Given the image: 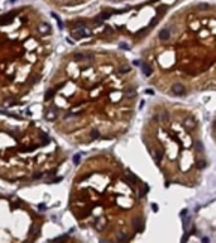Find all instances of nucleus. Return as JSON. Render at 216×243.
I'll return each instance as SVG.
<instances>
[{"mask_svg":"<svg viewBox=\"0 0 216 243\" xmlns=\"http://www.w3.org/2000/svg\"><path fill=\"white\" fill-rule=\"evenodd\" d=\"M186 213H187V210H182V213H181V215H185Z\"/></svg>","mask_w":216,"mask_h":243,"instance_id":"nucleus-39","label":"nucleus"},{"mask_svg":"<svg viewBox=\"0 0 216 243\" xmlns=\"http://www.w3.org/2000/svg\"><path fill=\"white\" fill-rule=\"evenodd\" d=\"M42 175H43L42 172H37V174H34V175H33V178H41V177H42Z\"/></svg>","mask_w":216,"mask_h":243,"instance_id":"nucleus-27","label":"nucleus"},{"mask_svg":"<svg viewBox=\"0 0 216 243\" xmlns=\"http://www.w3.org/2000/svg\"><path fill=\"white\" fill-rule=\"evenodd\" d=\"M172 91L174 95H183L185 94V86L180 82H176L172 85Z\"/></svg>","mask_w":216,"mask_h":243,"instance_id":"nucleus-2","label":"nucleus"},{"mask_svg":"<svg viewBox=\"0 0 216 243\" xmlns=\"http://www.w3.org/2000/svg\"><path fill=\"white\" fill-rule=\"evenodd\" d=\"M85 58H86V56L82 54V53H75V54H73V60H75V61H82V60H85Z\"/></svg>","mask_w":216,"mask_h":243,"instance_id":"nucleus-15","label":"nucleus"},{"mask_svg":"<svg viewBox=\"0 0 216 243\" xmlns=\"http://www.w3.org/2000/svg\"><path fill=\"white\" fill-rule=\"evenodd\" d=\"M154 24H157V18H153V19H152V22L149 23V26H150V27H153Z\"/></svg>","mask_w":216,"mask_h":243,"instance_id":"nucleus-29","label":"nucleus"},{"mask_svg":"<svg viewBox=\"0 0 216 243\" xmlns=\"http://www.w3.org/2000/svg\"><path fill=\"white\" fill-rule=\"evenodd\" d=\"M119 47H120V48H123V50H130V46H129V44H126V43H120V44H119Z\"/></svg>","mask_w":216,"mask_h":243,"instance_id":"nucleus-26","label":"nucleus"},{"mask_svg":"<svg viewBox=\"0 0 216 243\" xmlns=\"http://www.w3.org/2000/svg\"><path fill=\"white\" fill-rule=\"evenodd\" d=\"M73 162H75L76 165H77V164H80V154H78V153L73 156Z\"/></svg>","mask_w":216,"mask_h":243,"instance_id":"nucleus-25","label":"nucleus"},{"mask_svg":"<svg viewBox=\"0 0 216 243\" xmlns=\"http://www.w3.org/2000/svg\"><path fill=\"white\" fill-rule=\"evenodd\" d=\"M125 96H126V98H129V99L135 98V96H136V91H135L134 89H129L128 91H125Z\"/></svg>","mask_w":216,"mask_h":243,"instance_id":"nucleus-11","label":"nucleus"},{"mask_svg":"<svg viewBox=\"0 0 216 243\" xmlns=\"http://www.w3.org/2000/svg\"><path fill=\"white\" fill-rule=\"evenodd\" d=\"M104 226H105V220H103V219H97L96 223H95V227H96L97 230H103Z\"/></svg>","mask_w":216,"mask_h":243,"instance_id":"nucleus-9","label":"nucleus"},{"mask_svg":"<svg viewBox=\"0 0 216 243\" xmlns=\"http://www.w3.org/2000/svg\"><path fill=\"white\" fill-rule=\"evenodd\" d=\"M133 65H134V66H139V65H140V62L135 60V61H133Z\"/></svg>","mask_w":216,"mask_h":243,"instance_id":"nucleus-34","label":"nucleus"},{"mask_svg":"<svg viewBox=\"0 0 216 243\" xmlns=\"http://www.w3.org/2000/svg\"><path fill=\"white\" fill-rule=\"evenodd\" d=\"M196 166H197V168H200V170H202V168H205L206 167V161H204V160H201V161H199L197 164H196Z\"/></svg>","mask_w":216,"mask_h":243,"instance_id":"nucleus-19","label":"nucleus"},{"mask_svg":"<svg viewBox=\"0 0 216 243\" xmlns=\"http://www.w3.org/2000/svg\"><path fill=\"white\" fill-rule=\"evenodd\" d=\"M53 95H54V90L49 89V90L46 92V95H44V100H49V99H52V98H53Z\"/></svg>","mask_w":216,"mask_h":243,"instance_id":"nucleus-16","label":"nucleus"},{"mask_svg":"<svg viewBox=\"0 0 216 243\" xmlns=\"http://www.w3.org/2000/svg\"><path fill=\"white\" fill-rule=\"evenodd\" d=\"M41 138H42V140H43V143H44V144H48V142H49V140H48L47 134H43V133H42V134H41Z\"/></svg>","mask_w":216,"mask_h":243,"instance_id":"nucleus-22","label":"nucleus"},{"mask_svg":"<svg viewBox=\"0 0 216 243\" xmlns=\"http://www.w3.org/2000/svg\"><path fill=\"white\" fill-rule=\"evenodd\" d=\"M195 148H196V151L197 152H204V144H202V142H196V144H195Z\"/></svg>","mask_w":216,"mask_h":243,"instance_id":"nucleus-14","label":"nucleus"},{"mask_svg":"<svg viewBox=\"0 0 216 243\" xmlns=\"http://www.w3.org/2000/svg\"><path fill=\"white\" fill-rule=\"evenodd\" d=\"M72 36H73L76 39H80V38H82V37L90 36V32L86 29V27H81V28H76V30L72 32Z\"/></svg>","mask_w":216,"mask_h":243,"instance_id":"nucleus-1","label":"nucleus"},{"mask_svg":"<svg viewBox=\"0 0 216 243\" xmlns=\"http://www.w3.org/2000/svg\"><path fill=\"white\" fill-rule=\"evenodd\" d=\"M202 242H204V243H207V242H209V238H202Z\"/></svg>","mask_w":216,"mask_h":243,"instance_id":"nucleus-36","label":"nucleus"},{"mask_svg":"<svg viewBox=\"0 0 216 243\" xmlns=\"http://www.w3.org/2000/svg\"><path fill=\"white\" fill-rule=\"evenodd\" d=\"M38 233H39V226H37V224L32 226V228H30V234H32V236H35V234H38Z\"/></svg>","mask_w":216,"mask_h":243,"instance_id":"nucleus-17","label":"nucleus"},{"mask_svg":"<svg viewBox=\"0 0 216 243\" xmlns=\"http://www.w3.org/2000/svg\"><path fill=\"white\" fill-rule=\"evenodd\" d=\"M38 78H39L38 76H32V77H30V82H32V84L35 82V80H38Z\"/></svg>","mask_w":216,"mask_h":243,"instance_id":"nucleus-31","label":"nucleus"},{"mask_svg":"<svg viewBox=\"0 0 216 243\" xmlns=\"http://www.w3.org/2000/svg\"><path fill=\"white\" fill-rule=\"evenodd\" d=\"M119 71H120L121 74H126V72L130 71V66H129V65H123V66L119 68Z\"/></svg>","mask_w":216,"mask_h":243,"instance_id":"nucleus-18","label":"nucleus"},{"mask_svg":"<svg viewBox=\"0 0 216 243\" xmlns=\"http://www.w3.org/2000/svg\"><path fill=\"white\" fill-rule=\"evenodd\" d=\"M63 239H65V236H62V237H57V238H54L53 240L57 242V240H63Z\"/></svg>","mask_w":216,"mask_h":243,"instance_id":"nucleus-33","label":"nucleus"},{"mask_svg":"<svg viewBox=\"0 0 216 243\" xmlns=\"http://www.w3.org/2000/svg\"><path fill=\"white\" fill-rule=\"evenodd\" d=\"M38 208L41 209V210H46V205H43V204H41V205H39Z\"/></svg>","mask_w":216,"mask_h":243,"instance_id":"nucleus-35","label":"nucleus"},{"mask_svg":"<svg viewBox=\"0 0 216 243\" xmlns=\"http://www.w3.org/2000/svg\"><path fill=\"white\" fill-rule=\"evenodd\" d=\"M143 105H144V101H142V103H140V105H139V108L142 109V108H143Z\"/></svg>","mask_w":216,"mask_h":243,"instance_id":"nucleus-38","label":"nucleus"},{"mask_svg":"<svg viewBox=\"0 0 216 243\" xmlns=\"http://www.w3.org/2000/svg\"><path fill=\"white\" fill-rule=\"evenodd\" d=\"M153 119L154 120H158V115H153Z\"/></svg>","mask_w":216,"mask_h":243,"instance_id":"nucleus-37","label":"nucleus"},{"mask_svg":"<svg viewBox=\"0 0 216 243\" xmlns=\"http://www.w3.org/2000/svg\"><path fill=\"white\" fill-rule=\"evenodd\" d=\"M164 9H167V6H166V5L159 6V8H158V13H163V12H164Z\"/></svg>","mask_w":216,"mask_h":243,"instance_id":"nucleus-28","label":"nucleus"},{"mask_svg":"<svg viewBox=\"0 0 216 243\" xmlns=\"http://www.w3.org/2000/svg\"><path fill=\"white\" fill-rule=\"evenodd\" d=\"M152 67L148 65V64H144L143 65V74L145 75V76H149V75H152Z\"/></svg>","mask_w":216,"mask_h":243,"instance_id":"nucleus-10","label":"nucleus"},{"mask_svg":"<svg viewBox=\"0 0 216 243\" xmlns=\"http://www.w3.org/2000/svg\"><path fill=\"white\" fill-rule=\"evenodd\" d=\"M110 2H115V0H110Z\"/></svg>","mask_w":216,"mask_h":243,"instance_id":"nucleus-40","label":"nucleus"},{"mask_svg":"<svg viewBox=\"0 0 216 243\" xmlns=\"http://www.w3.org/2000/svg\"><path fill=\"white\" fill-rule=\"evenodd\" d=\"M44 118H46L47 120H54V119L57 118V112H56L54 109H51V110H48V112L46 113Z\"/></svg>","mask_w":216,"mask_h":243,"instance_id":"nucleus-6","label":"nucleus"},{"mask_svg":"<svg viewBox=\"0 0 216 243\" xmlns=\"http://www.w3.org/2000/svg\"><path fill=\"white\" fill-rule=\"evenodd\" d=\"M99 136H100V133L97 132V130H92V132H91V138H92V139L99 138Z\"/></svg>","mask_w":216,"mask_h":243,"instance_id":"nucleus-21","label":"nucleus"},{"mask_svg":"<svg viewBox=\"0 0 216 243\" xmlns=\"http://www.w3.org/2000/svg\"><path fill=\"white\" fill-rule=\"evenodd\" d=\"M14 15H15V13H9V14L4 15L1 18V22H0V24H9L11 22V19L14 18Z\"/></svg>","mask_w":216,"mask_h":243,"instance_id":"nucleus-5","label":"nucleus"},{"mask_svg":"<svg viewBox=\"0 0 216 243\" xmlns=\"http://www.w3.org/2000/svg\"><path fill=\"white\" fill-rule=\"evenodd\" d=\"M145 94H148V95H153V94H154V91H153L152 89H147V90H145Z\"/></svg>","mask_w":216,"mask_h":243,"instance_id":"nucleus-30","label":"nucleus"},{"mask_svg":"<svg viewBox=\"0 0 216 243\" xmlns=\"http://www.w3.org/2000/svg\"><path fill=\"white\" fill-rule=\"evenodd\" d=\"M159 38H161L162 40H167V39L169 38V30L162 29V30L159 32Z\"/></svg>","mask_w":216,"mask_h":243,"instance_id":"nucleus-8","label":"nucleus"},{"mask_svg":"<svg viewBox=\"0 0 216 243\" xmlns=\"http://www.w3.org/2000/svg\"><path fill=\"white\" fill-rule=\"evenodd\" d=\"M207 8H209L207 4H199V5H197V9H199V10H206Z\"/></svg>","mask_w":216,"mask_h":243,"instance_id":"nucleus-23","label":"nucleus"},{"mask_svg":"<svg viewBox=\"0 0 216 243\" xmlns=\"http://www.w3.org/2000/svg\"><path fill=\"white\" fill-rule=\"evenodd\" d=\"M148 190V186H143L142 189H140V192H139V196L142 198V196H144V194H145V191Z\"/></svg>","mask_w":216,"mask_h":243,"instance_id":"nucleus-24","label":"nucleus"},{"mask_svg":"<svg viewBox=\"0 0 216 243\" xmlns=\"http://www.w3.org/2000/svg\"><path fill=\"white\" fill-rule=\"evenodd\" d=\"M168 116H169V115H168V112L164 110V112H162V114H161V120H162V122H166V120H168Z\"/></svg>","mask_w":216,"mask_h":243,"instance_id":"nucleus-20","label":"nucleus"},{"mask_svg":"<svg viewBox=\"0 0 216 243\" xmlns=\"http://www.w3.org/2000/svg\"><path fill=\"white\" fill-rule=\"evenodd\" d=\"M126 234L124 233V232H119V233H117V240H119V242H125L126 240Z\"/></svg>","mask_w":216,"mask_h":243,"instance_id":"nucleus-13","label":"nucleus"},{"mask_svg":"<svg viewBox=\"0 0 216 243\" xmlns=\"http://www.w3.org/2000/svg\"><path fill=\"white\" fill-rule=\"evenodd\" d=\"M152 209L154 212H157V210H158V205H157V204H152Z\"/></svg>","mask_w":216,"mask_h":243,"instance_id":"nucleus-32","label":"nucleus"},{"mask_svg":"<svg viewBox=\"0 0 216 243\" xmlns=\"http://www.w3.org/2000/svg\"><path fill=\"white\" fill-rule=\"evenodd\" d=\"M38 30H39V33H42V34H48V33H51V26L48 23L42 22L41 24L38 26Z\"/></svg>","mask_w":216,"mask_h":243,"instance_id":"nucleus-4","label":"nucleus"},{"mask_svg":"<svg viewBox=\"0 0 216 243\" xmlns=\"http://www.w3.org/2000/svg\"><path fill=\"white\" fill-rule=\"evenodd\" d=\"M133 226H134L135 230L142 232V230H143V227H144V223H143L142 218H139V216L134 218V219H133Z\"/></svg>","mask_w":216,"mask_h":243,"instance_id":"nucleus-3","label":"nucleus"},{"mask_svg":"<svg viewBox=\"0 0 216 243\" xmlns=\"http://www.w3.org/2000/svg\"><path fill=\"white\" fill-rule=\"evenodd\" d=\"M162 158H163V152H162V151H157L155 154H154V160L159 164V162L162 161Z\"/></svg>","mask_w":216,"mask_h":243,"instance_id":"nucleus-12","label":"nucleus"},{"mask_svg":"<svg viewBox=\"0 0 216 243\" xmlns=\"http://www.w3.org/2000/svg\"><path fill=\"white\" fill-rule=\"evenodd\" d=\"M185 127H186V128H188V129L195 128V127H196V120H195V119H192V118H187V119L185 120Z\"/></svg>","mask_w":216,"mask_h":243,"instance_id":"nucleus-7","label":"nucleus"}]
</instances>
